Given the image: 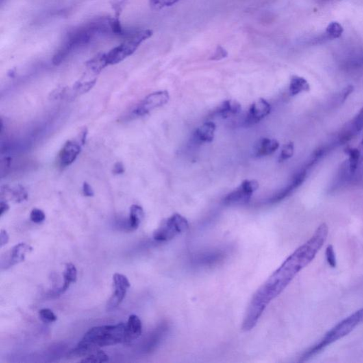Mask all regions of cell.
Returning <instances> with one entry per match:
<instances>
[{
    "instance_id": "22",
    "label": "cell",
    "mask_w": 363,
    "mask_h": 363,
    "mask_svg": "<svg viewBox=\"0 0 363 363\" xmlns=\"http://www.w3.org/2000/svg\"><path fill=\"white\" fill-rule=\"evenodd\" d=\"M109 360V356L103 351H98L91 353L88 356L85 357L81 362L83 363H101L106 362Z\"/></svg>"
},
{
    "instance_id": "12",
    "label": "cell",
    "mask_w": 363,
    "mask_h": 363,
    "mask_svg": "<svg viewBox=\"0 0 363 363\" xmlns=\"http://www.w3.org/2000/svg\"><path fill=\"white\" fill-rule=\"evenodd\" d=\"M81 152V146L74 140L67 142L59 153V163L63 167L69 166L75 162Z\"/></svg>"
},
{
    "instance_id": "11",
    "label": "cell",
    "mask_w": 363,
    "mask_h": 363,
    "mask_svg": "<svg viewBox=\"0 0 363 363\" xmlns=\"http://www.w3.org/2000/svg\"><path fill=\"white\" fill-rule=\"evenodd\" d=\"M271 112V106L266 99H259L255 101L250 107L247 116H246V123L248 124H255L264 119L267 116L269 115Z\"/></svg>"
},
{
    "instance_id": "3",
    "label": "cell",
    "mask_w": 363,
    "mask_h": 363,
    "mask_svg": "<svg viewBox=\"0 0 363 363\" xmlns=\"http://www.w3.org/2000/svg\"><path fill=\"white\" fill-rule=\"evenodd\" d=\"M125 329L124 323L92 328L67 357L68 359L87 357L101 348L124 344Z\"/></svg>"
},
{
    "instance_id": "5",
    "label": "cell",
    "mask_w": 363,
    "mask_h": 363,
    "mask_svg": "<svg viewBox=\"0 0 363 363\" xmlns=\"http://www.w3.org/2000/svg\"><path fill=\"white\" fill-rule=\"evenodd\" d=\"M153 31L148 29L129 31L121 44L106 53L107 64L109 66L118 64L131 56L143 43L153 36Z\"/></svg>"
},
{
    "instance_id": "20",
    "label": "cell",
    "mask_w": 363,
    "mask_h": 363,
    "mask_svg": "<svg viewBox=\"0 0 363 363\" xmlns=\"http://www.w3.org/2000/svg\"><path fill=\"white\" fill-rule=\"evenodd\" d=\"M310 86L307 79L299 76L294 75L291 77L289 91L291 96H295L303 92H309Z\"/></svg>"
},
{
    "instance_id": "9",
    "label": "cell",
    "mask_w": 363,
    "mask_h": 363,
    "mask_svg": "<svg viewBox=\"0 0 363 363\" xmlns=\"http://www.w3.org/2000/svg\"><path fill=\"white\" fill-rule=\"evenodd\" d=\"M113 283H114V292L107 301V312H112L121 305L124 297H126L128 290L131 286L127 277L119 273L114 274L113 276Z\"/></svg>"
},
{
    "instance_id": "27",
    "label": "cell",
    "mask_w": 363,
    "mask_h": 363,
    "mask_svg": "<svg viewBox=\"0 0 363 363\" xmlns=\"http://www.w3.org/2000/svg\"><path fill=\"white\" fill-rule=\"evenodd\" d=\"M294 146L292 142H289L285 144L281 149L280 154L279 156V162H284V161L291 158L294 155Z\"/></svg>"
},
{
    "instance_id": "21",
    "label": "cell",
    "mask_w": 363,
    "mask_h": 363,
    "mask_svg": "<svg viewBox=\"0 0 363 363\" xmlns=\"http://www.w3.org/2000/svg\"><path fill=\"white\" fill-rule=\"evenodd\" d=\"M144 209L138 205H133L131 207L128 227L130 230H136L139 227L144 218Z\"/></svg>"
},
{
    "instance_id": "34",
    "label": "cell",
    "mask_w": 363,
    "mask_h": 363,
    "mask_svg": "<svg viewBox=\"0 0 363 363\" xmlns=\"http://www.w3.org/2000/svg\"><path fill=\"white\" fill-rule=\"evenodd\" d=\"M325 148H319L317 150H316L313 153L312 158H311L310 161H309L308 166H312L315 164V163L317 162V160H319L320 158L325 153Z\"/></svg>"
},
{
    "instance_id": "14",
    "label": "cell",
    "mask_w": 363,
    "mask_h": 363,
    "mask_svg": "<svg viewBox=\"0 0 363 363\" xmlns=\"http://www.w3.org/2000/svg\"><path fill=\"white\" fill-rule=\"evenodd\" d=\"M279 147V144L277 140L269 138H260L254 146L253 155L257 157L268 156L275 153Z\"/></svg>"
},
{
    "instance_id": "30",
    "label": "cell",
    "mask_w": 363,
    "mask_h": 363,
    "mask_svg": "<svg viewBox=\"0 0 363 363\" xmlns=\"http://www.w3.org/2000/svg\"><path fill=\"white\" fill-rule=\"evenodd\" d=\"M30 218L33 223L40 224L45 220L46 215L41 209H33L30 214Z\"/></svg>"
},
{
    "instance_id": "41",
    "label": "cell",
    "mask_w": 363,
    "mask_h": 363,
    "mask_svg": "<svg viewBox=\"0 0 363 363\" xmlns=\"http://www.w3.org/2000/svg\"><path fill=\"white\" fill-rule=\"evenodd\" d=\"M4 1H5V0H0V2H1V4H3Z\"/></svg>"
},
{
    "instance_id": "35",
    "label": "cell",
    "mask_w": 363,
    "mask_h": 363,
    "mask_svg": "<svg viewBox=\"0 0 363 363\" xmlns=\"http://www.w3.org/2000/svg\"><path fill=\"white\" fill-rule=\"evenodd\" d=\"M353 91H354V87L353 85H348L346 88H344V90L340 93V100H341L342 103L346 102V100L351 95V94L353 93Z\"/></svg>"
},
{
    "instance_id": "31",
    "label": "cell",
    "mask_w": 363,
    "mask_h": 363,
    "mask_svg": "<svg viewBox=\"0 0 363 363\" xmlns=\"http://www.w3.org/2000/svg\"><path fill=\"white\" fill-rule=\"evenodd\" d=\"M68 88H59L53 90L50 94V98L52 99H62L66 97L68 94Z\"/></svg>"
},
{
    "instance_id": "36",
    "label": "cell",
    "mask_w": 363,
    "mask_h": 363,
    "mask_svg": "<svg viewBox=\"0 0 363 363\" xmlns=\"http://www.w3.org/2000/svg\"><path fill=\"white\" fill-rule=\"evenodd\" d=\"M83 192L85 196L86 197H93L94 196V191L92 190V187L88 184V183L85 182L83 185Z\"/></svg>"
},
{
    "instance_id": "29",
    "label": "cell",
    "mask_w": 363,
    "mask_h": 363,
    "mask_svg": "<svg viewBox=\"0 0 363 363\" xmlns=\"http://www.w3.org/2000/svg\"><path fill=\"white\" fill-rule=\"evenodd\" d=\"M326 257H327L328 264H329L331 268H336V254H335L334 248H333V246L330 245L327 248V250H326Z\"/></svg>"
},
{
    "instance_id": "38",
    "label": "cell",
    "mask_w": 363,
    "mask_h": 363,
    "mask_svg": "<svg viewBox=\"0 0 363 363\" xmlns=\"http://www.w3.org/2000/svg\"><path fill=\"white\" fill-rule=\"evenodd\" d=\"M124 171L125 170H124V166L122 162H117L114 165V168H113V173L114 175H121L124 173Z\"/></svg>"
},
{
    "instance_id": "24",
    "label": "cell",
    "mask_w": 363,
    "mask_h": 363,
    "mask_svg": "<svg viewBox=\"0 0 363 363\" xmlns=\"http://www.w3.org/2000/svg\"><path fill=\"white\" fill-rule=\"evenodd\" d=\"M326 33L328 36L332 39L340 38L344 33V28L337 22H333L328 25Z\"/></svg>"
},
{
    "instance_id": "37",
    "label": "cell",
    "mask_w": 363,
    "mask_h": 363,
    "mask_svg": "<svg viewBox=\"0 0 363 363\" xmlns=\"http://www.w3.org/2000/svg\"><path fill=\"white\" fill-rule=\"evenodd\" d=\"M9 237L7 231L2 229L1 232H0V246L3 247L4 246L6 245L9 242Z\"/></svg>"
},
{
    "instance_id": "18",
    "label": "cell",
    "mask_w": 363,
    "mask_h": 363,
    "mask_svg": "<svg viewBox=\"0 0 363 363\" xmlns=\"http://www.w3.org/2000/svg\"><path fill=\"white\" fill-rule=\"evenodd\" d=\"M64 283L61 288L58 289L55 292V295H60L69 288L71 283H75L77 281V271L75 266L73 264H67L64 272Z\"/></svg>"
},
{
    "instance_id": "17",
    "label": "cell",
    "mask_w": 363,
    "mask_h": 363,
    "mask_svg": "<svg viewBox=\"0 0 363 363\" xmlns=\"http://www.w3.org/2000/svg\"><path fill=\"white\" fill-rule=\"evenodd\" d=\"M241 111L240 103L233 99H228L218 107L216 114L223 118H227L230 116L237 115Z\"/></svg>"
},
{
    "instance_id": "16",
    "label": "cell",
    "mask_w": 363,
    "mask_h": 363,
    "mask_svg": "<svg viewBox=\"0 0 363 363\" xmlns=\"http://www.w3.org/2000/svg\"><path fill=\"white\" fill-rule=\"evenodd\" d=\"M4 198L12 200L15 203H22L27 199L28 193L25 188L20 185L12 188L8 186H3L1 188V199Z\"/></svg>"
},
{
    "instance_id": "39",
    "label": "cell",
    "mask_w": 363,
    "mask_h": 363,
    "mask_svg": "<svg viewBox=\"0 0 363 363\" xmlns=\"http://www.w3.org/2000/svg\"><path fill=\"white\" fill-rule=\"evenodd\" d=\"M9 206L7 201L2 199L0 203V216H3L5 213L8 212Z\"/></svg>"
},
{
    "instance_id": "25",
    "label": "cell",
    "mask_w": 363,
    "mask_h": 363,
    "mask_svg": "<svg viewBox=\"0 0 363 363\" xmlns=\"http://www.w3.org/2000/svg\"><path fill=\"white\" fill-rule=\"evenodd\" d=\"M346 151V153L349 155L350 170L351 173H354L357 170V165L360 160V151L357 149H348Z\"/></svg>"
},
{
    "instance_id": "2",
    "label": "cell",
    "mask_w": 363,
    "mask_h": 363,
    "mask_svg": "<svg viewBox=\"0 0 363 363\" xmlns=\"http://www.w3.org/2000/svg\"><path fill=\"white\" fill-rule=\"evenodd\" d=\"M111 21L112 18L108 16L95 18L70 31L53 55L52 58L53 64L59 66L74 51L88 45L96 37L112 33Z\"/></svg>"
},
{
    "instance_id": "32",
    "label": "cell",
    "mask_w": 363,
    "mask_h": 363,
    "mask_svg": "<svg viewBox=\"0 0 363 363\" xmlns=\"http://www.w3.org/2000/svg\"><path fill=\"white\" fill-rule=\"evenodd\" d=\"M227 56L228 52L227 50L224 49L221 46H218L216 51H215V53L211 56L210 60H220L227 58Z\"/></svg>"
},
{
    "instance_id": "40",
    "label": "cell",
    "mask_w": 363,
    "mask_h": 363,
    "mask_svg": "<svg viewBox=\"0 0 363 363\" xmlns=\"http://www.w3.org/2000/svg\"><path fill=\"white\" fill-rule=\"evenodd\" d=\"M87 135H88V130L85 129L83 130L82 137H81V143H82L83 145H84L85 142H86Z\"/></svg>"
},
{
    "instance_id": "7",
    "label": "cell",
    "mask_w": 363,
    "mask_h": 363,
    "mask_svg": "<svg viewBox=\"0 0 363 363\" xmlns=\"http://www.w3.org/2000/svg\"><path fill=\"white\" fill-rule=\"evenodd\" d=\"M170 99L169 93L167 91H158L146 96L134 109L131 111V117H140L149 114L155 109L164 106Z\"/></svg>"
},
{
    "instance_id": "4",
    "label": "cell",
    "mask_w": 363,
    "mask_h": 363,
    "mask_svg": "<svg viewBox=\"0 0 363 363\" xmlns=\"http://www.w3.org/2000/svg\"><path fill=\"white\" fill-rule=\"evenodd\" d=\"M362 323H363V307L344 318L333 327L330 331H328L319 342L303 353L300 357V362H305L319 354L328 346L348 336L354 330L355 328Z\"/></svg>"
},
{
    "instance_id": "42",
    "label": "cell",
    "mask_w": 363,
    "mask_h": 363,
    "mask_svg": "<svg viewBox=\"0 0 363 363\" xmlns=\"http://www.w3.org/2000/svg\"><path fill=\"white\" fill-rule=\"evenodd\" d=\"M361 144H362V146H363V140H362V143H361Z\"/></svg>"
},
{
    "instance_id": "26",
    "label": "cell",
    "mask_w": 363,
    "mask_h": 363,
    "mask_svg": "<svg viewBox=\"0 0 363 363\" xmlns=\"http://www.w3.org/2000/svg\"><path fill=\"white\" fill-rule=\"evenodd\" d=\"M180 0H149V5L154 10H160L167 7H171Z\"/></svg>"
},
{
    "instance_id": "15",
    "label": "cell",
    "mask_w": 363,
    "mask_h": 363,
    "mask_svg": "<svg viewBox=\"0 0 363 363\" xmlns=\"http://www.w3.org/2000/svg\"><path fill=\"white\" fill-rule=\"evenodd\" d=\"M216 127L212 122H206L196 129L193 139L197 144H206L214 140Z\"/></svg>"
},
{
    "instance_id": "8",
    "label": "cell",
    "mask_w": 363,
    "mask_h": 363,
    "mask_svg": "<svg viewBox=\"0 0 363 363\" xmlns=\"http://www.w3.org/2000/svg\"><path fill=\"white\" fill-rule=\"evenodd\" d=\"M258 188L259 183L256 180H244L238 188L226 196L224 204L227 206L246 205Z\"/></svg>"
},
{
    "instance_id": "1",
    "label": "cell",
    "mask_w": 363,
    "mask_h": 363,
    "mask_svg": "<svg viewBox=\"0 0 363 363\" xmlns=\"http://www.w3.org/2000/svg\"><path fill=\"white\" fill-rule=\"evenodd\" d=\"M329 235V227L321 224L308 241L298 248L274 272L255 292L248 305L243 321V330L248 331L256 325L267 307L290 285L295 276L312 262Z\"/></svg>"
},
{
    "instance_id": "10",
    "label": "cell",
    "mask_w": 363,
    "mask_h": 363,
    "mask_svg": "<svg viewBox=\"0 0 363 363\" xmlns=\"http://www.w3.org/2000/svg\"><path fill=\"white\" fill-rule=\"evenodd\" d=\"M33 248L25 244L20 243L14 246L9 252L3 255L1 258L2 269H8L14 265L25 260L26 254L32 251Z\"/></svg>"
},
{
    "instance_id": "33",
    "label": "cell",
    "mask_w": 363,
    "mask_h": 363,
    "mask_svg": "<svg viewBox=\"0 0 363 363\" xmlns=\"http://www.w3.org/2000/svg\"><path fill=\"white\" fill-rule=\"evenodd\" d=\"M127 1L128 0H117L112 4L113 9L115 11V17L119 18L120 14H121Z\"/></svg>"
},
{
    "instance_id": "28",
    "label": "cell",
    "mask_w": 363,
    "mask_h": 363,
    "mask_svg": "<svg viewBox=\"0 0 363 363\" xmlns=\"http://www.w3.org/2000/svg\"><path fill=\"white\" fill-rule=\"evenodd\" d=\"M39 317L44 323L50 324L57 320V316L49 309H43L39 311Z\"/></svg>"
},
{
    "instance_id": "6",
    "label": "cell",
    "mask_w": 363,
    "mask_h": 363,
    "mask_svg": "<svg viewBox=\"0 0 363 363\" xmlns=\"http://www.w3.org/2000/svg\"><path fill=\"white\" fill-rule=\"evenodd\" d=\"M188 228V220L180 214H175L160 224L153 233V238L159 242L169 241L185 232Z\"/></svg>"
},
{
    "instance_id": "19",
    "label": "cell",
    "mask_w": 363,
    "mask_h": 363,
    "mask_svg": "<svg viewBox=\"0 0 363 363\" xmlns=\"http://www.w3.org/2000/svg\"><path fill=\"white\" fill-rule=\"evenodd\" d=\"M109 65L107 64L106 53H99L86 63L89 71L93 74H99Z\"/></svg>"
},
{
    "instance_id": "13",
    "label": "cell",
    "mask_w": 363,
    "mask_h": 363,
    "mask_svg": "<svg viewBox=\"0 0 363 363\" xmlns=\"http://www.w3.org/2000/svg\"><path fill=\"white\" fill-rule=\"evenodd\" d=\"M142 333V324L136 315H131L126 325L124 344L129 345L137 340Z\"/></svg>"
},
{
    "instance_id": "23",
    "label": "cell",
    "mask_w": 363,
    "mask_h": 363,
    "mask_svg": "<svg viewBox=\"0 0 363 363\" xmlns=\"http://www.w3.org/2000/svg\"><path fill=\"white\" fill-rule=\"evenodd\" d=\"M97 83V79H90L86 82L77 81L73 85V90L76 93L85 94L92 90Z\"/></svg>"
}]
</instances>
